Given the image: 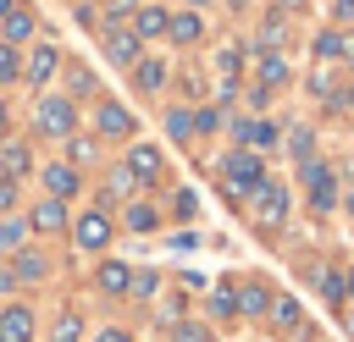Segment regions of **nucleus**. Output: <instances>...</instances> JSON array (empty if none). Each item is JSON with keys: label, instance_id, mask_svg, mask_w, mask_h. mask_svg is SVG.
<instances>
[{"label": "nucleus", "instance_id": "9", "mask_svg": "<svg viewBox=\"0 0 354 342\" xmlns=\"http://www.w3.org/2000/svg\"><path fill=\"white\" fill-rule=\"evenodd\" d=\"M238 138H243L249 154H271L277 138H282V127H277V121H249V127H238Z\"/></svg>", "mask_w": 354, "mask_h": 342}, {"label": "nucleus", "instance_id": "45", "mask_svg": "<svg viewBox=\"0 0 354 342\" xmlns=\"http://www.w3.org/2000/svg\"><path fill=\"white\" fill-rule=\"evenodd\" d=\"M11 11H17V0H0V22H6V17H11Z\"/></svg>", "mask_w": 354, "mask_h": 342}, {"label": "nucleus", "instance_id": "22", "mask_svg": "<svg viewBox=\"0 0 354 342\" xmlns=\"http://www.w3.org/2000/svg\"><path fill=\"white\" fill-rule=\"evenodd\" d=\"M271 314H277V325L293 336V331H304V309L293 303V298H271Z\"/></svg>", "mask_w": 354, "mask_h": 342}, {"label": "nucleus", "instance_id": "11", "mask_svg": "<svg viewBox=\"0 0 354 342\" xmlns=\"http://www.w3.org/2000/svg\"><path fill=\"white\" fill-rule=\"evenodd\" d=\"M266 309H271V287H266V281H243V287H238V314H243V320H260Z\"/></svg>", "mask_w": 354, "mask_h": 342}, {"label": "nucleus", "instance_id": "13", "mask_svg": "<svg viewBox=\"0 0 354 342\" xmlns=\"http://www.w3.org/2000/svg\"><path fill=\"white\" fill-rule=\"evenodd\" d=\"M94 287H100V292H111V298H122V292H133V270H127V265H116V259H105V265H100V276H94Z\"/></svg>", "mask_w": 354, "mask_h": 342}, {"label": "nucleus", "instance_id": "20", "mask_svg": "<svg viewBox=\"0 0 354 342\" xmlns=\"http://www.w3.org/2000/svg\"><path fill=\"white\" fill-rule=\"evenodd\" d=\"M282 77H288V61H282L277 50H266V55H260V66H254V83H260V88H277Z\"/></svg>", "mask_w": 354, "mask_h": 342}, {"label": "nucleus", "instance_id": "41", "mask_svg": "<svg viewBox=\"0 0 354 342\" xmlns=\"http://www.w3.org/2000/svg\"><path fill=\"white\" fill-rule=\"evenodd\" d=\"M11 287H17V270H11V265H0V292H11Z\"/></svg>", "mask_w": 354, "mask_h": 342}, {"label": "nucleus", "instance_id": "40", "mask_svg": "<svg viewBox=\"0 0 354 342\" xmlns=\"http://www.w3.org/2000/svg\"><path fill=\"white\" fill-rule=\"evenodd\" d=\"M332 17H337V22H354V0H337V6H332Z\"/></svg>", "mask_w": 354, "mask_h": 342}, {"label": "nucleus", "instance_id": "43", "mask_svg": "<svg viewBox=\"0 0 354 342\" xmlns=\"http://www.w3.org/2000/svg\"><path fill=\"white\" fill-rule=\"evenodd\" d=\"M277 11H304V0H277Z\"/></svg>", "mask_w": 354, "mask_h": 342}, {"label": "nucleus", "instance_id": "36", "mask_svg": "<svg viewBox=\"0 0 354 342\" xmlns=\"http://www.w3.org/2000/svg\"><path fill=\"white\" fill-rule=\"evenodd\" d=\"M77 331H83V325H77V314H61V325H55V342H77Z\"/></svg>", "mask_w": 354, "mask_h": 342}, {"label": "nucleus", "instance_id": "35", "mask_svg": "<svg viewBox=\"0 0 354 342\" xmlns=\"http://www.w3.org/2000/svg\"><path fill=\"white\" fill-rule=\"evenodd\" d=\"M216 127H221V110H216V105H210V110H199V116H194V132H216Z\"/></svg>", "mask_w": 354, "mask_h": 342}, {"label": "nucleus", "instance_id": "44", "mask_svg": "<svg viewBox=\"0 0 354 342\" xmlns=\"http://www.w3.org/2000/svg\"><path fill=\"white\" fill-rule=\"evenodd\" d=\"M343 292H348V303H354V270H343Z\"/></svg>", "mask_w": 354, "mask_h": 342}, {"label": "nucleus", "instance_id": "12", "mask_svg": "<svg viewBox=\"0 0 354 342\" xmlns=\"http://www.w3.org/2000/svg\"><path fill=\"white\" fill-rule=\"evenodd\" d=\"M166 28H171L166 6H138V11H133V33H138V39H160Z\"/></svg>", "mask_w": 354, "mask_h": 342}, {"label": "nucleus", "instance_id": "27", "mask_svg": "<svg viewBox=\"0 0 354 342\" xmlns=\"http://www.w3.org/2000/svg\"><path fill=\"white\" fill-rule=\"evenodd\" d=\"M321 298H326L332 309L348 303V292H343V270H321Z\"/></svg>", "mask_w": 354, "mask_h": 342}, {"label": "nucleus", "instance_id": "38", "mask_svg": "<svg viewBox=\"0 0 354 342\" xmlns=\"http://www.w3.org/2000/svg\"><path fill=\"white\" fill-rule=\"evenodd\" d=\"M94 342H133V331H122V325H105Z\"/></svg>", "mask_w": 354, "mask_h": 342}, {"label": "nucleus", "instance_id": "42", "mask_svg": "<svg viewBox=\"0 0 354 342\" xmlns=\"http://www.w3.org/2000/svg\"><path fill=\"white\" fill-rule=\"evenodd\" d=\"M337 105H343V110H354V83H348V88L337 94Z\"/></svg>", "mask_w": 354, "mask_h": 342}, {"label": "nucleus", "instance_id": "2", "mask_svg": "<svg viewBox=\"0 0 354 342\" xmlns=\"http://www.w3.org/2000/svg\"><path fill=\"white\" fill-rule=\"evenodd\" d=\"M221 182H232V193H254V188L266 182V160L249 154V149H238V154L221 160Z\"/></svg>", "mask_w": 354, "mask_h": 342}, {"label": "nucleus", "instance_id": "49", "mask_svg": "<svg viewBox=\"0 0 354 342\" xmlns=\"http://www.w3.org/2000/svg\"><path fill=\"white\" fill-rule=\"evenodd\" d=\"M348 215H354V199H348Z\"/></svg>", "mask_w": 354, "mask_h": 342}, {"label": "nucleus", "instance_id": "48", "mask_svg": "<svg viewBox=\"0 0 354 342\" xmlns=\"http://www.w3.org/2000/svg\"><path fill=\"white\" fill-rule=\"evenodd\" d=\"M188 6H205V0H188Z\"/></svg>", "mask_w": 354, "mask_h": 342}, {"label": "nucleus", "instance_id": "29", "mask_svg": "<svg viewBox=\"0 0 354 342\" xmlns=\"http://www.w3.org/2000/svg\"><path fill=\"white\" fill-rule=\"evenodd\" d=\"M28 33H33V17H28V11H11V17H6V33H0V39H6V44H17V39H28Z\"/></svg>", "mask_w": 354, "mask_h": 342}, {"label": "nucleus", "instance_id": "4", "mask_svg": "<svg viewBox=\"0 0 354 342\" xmlns=\"http://www.w3.org/2000/svg\"><path fill=\"white\" fill-rule=\"evenodd\" d=\"M105 55H111V66H127V72H133V66L144 61V39H138L133 28H111V33H105Z\"/></svg>", "mask_w": 354, "mask_h": 342}, {"label": "nucleus", "instance_id": "16", "mask_svg": "<svg viewBox=\"0 0 354 342\" xmlns=\"http://www.w3.org/2000/svg\"><path fill=\"white\" fill-rule=\"evenodd\" d=\"M44 193L50 199H72L77 193V165H44Z\"/></svg>", "mask_w": 354, "mask_h": 342}, {"label": "nucleus", "instance_id": "30", "mask_svg": "<svg viewBox=\"0 0 354 342\" xmlns=\"http://www.w3.org/2000/svg\"><path fill=\"white\" fill-rule=\"evenodd\" d=\"M288 149L299 154V165H304V160H315V138H310V127H293V132H288Z\"/></svg>", "mask_w": 354, "mask_h": 342}, {"label": "nucleus", "instance_id": "39", "mask_svg": "<svg viewBox=\"0 0 354 342\" xmlns=\"http://www.w3.org/2000/svg\"><path fill=\"white\" fill-rule=\"evenodd\" d=\"M11 199H17V182H11V177H6V171H0V210H6V204H11Z\"/></svg>", "mask_w": 354, "mask_h": 342}, {"label": "nucleus", "instance_id": "25", "mask_svg": "<svg viewBox=\"0 0 354 342\" xmlns=\"http://www.w3.org/2000/svg\"><path fill=\"white\" fill-rule=\"evenodd\" d=\"M171 342H216L205 320H171Z\"/></svg>", "mask_w": 354, "mask_h": 342}, {"label": "nucleus", "instance_id": "10", "mask_svg": "<svg viewBox=\"0 0 354 342\" xmlns=\"http://www.w3.org/2000/svg\"><path fill=\"white\" fill-rule=\"evenodd\" d=\"M127 171H133V182H155L160 177V149L155 143H133L127 149Z\"/></svg>", "mask_w": 354, "mask_h": 342}, {"label": "nucleus", "instance_id": "6", "mask_svg": "<svg viewBox=\"0 0 354 342\" xmlns=\"http://www.w3.org/2000/svg\"><path fill=\"white\" fill-rule=\"evenodd\" d=\"M72 243H77L83 254H100V248L111 243V221H105V215H77V221H72Z\"/></svg>", "mask_w": 354, "mask_h": 342}, {"label": "nucleus", "instance_id": "18", "mask_svg": "<svg viewBox=\"0 0 354 342\" xmlns=\"http://www.w3.org/2000/svg\"><path fill=\"white\" fill-rule=\"evenodd\" d=\"M11 270H17V281H44V276H50V259H44L39 248H17V265H11Z\"/></svg>", "mask_w": 354, "mask_h": 342}, {"label": "nucleus", "instance_id": "37", "mask_svg": "<svg viewBox=\"0 0 354 342\" xmlns=\"http://www.w3.org/2000/svg\"><path fill=\"white\" fill-rule=\"evenodd\" d=\"M66 154H72V165H77V160H88V154H94V143H88V138H72V143H66Z\"/></svg>", "mask_w": 354, "mask_h": 342}, {"label": "nucleus", "instance_id": "32", "mask_svg": "<svg viewBox=\"0 0 354 342\" xmlns=\"http://www.w3.org/2000/svg\"><path fill=\"white\" fill-rule=\"evenodd\" d=\"M127 232H155V210L149 204H127Z\"/></svg>", "mask_w": 354, "mask_h": 342}, {"label": "nucleus", "instance_id": "33", "mask_svg": "<svg viewBox=\"0 0 354 342\" xmlns=\"http://www.w3.org/2000/svg\"><path fill=\"white\" fill-rule=\"evenodd\" d=\"M216 72H221V83H238V72H243L238 50H221V55H216Z\"/></svg>", "mask_w": 354, "mask_h": 342}, {"label": "nucleus", "instance_id": "1", "mask_svg": "<svg viewBox=\"0 0 354 342\" xmlns=\"http://www.w3.org/2000/svg\"><path fill=\"white\" fill-rule=\"evenodd\" d=\"M249 199H254V226H260V232H277V226L288 221V188H282V182L266 177Z\"/></svg>", "mask_w": 354, "mask_h": 342}, {"label": "nucleus", "instance_id": "26", "mask_svg": "<svg viewBox=\"0 0 354 342\" xmlns=\"http://www.w3.org/2000/svg\"><path fill=\"white\" fill-rule=\"evenodd\" d=\"M166 132H171L177 143H188V138H194V116H188L183 105H171V110H166Z\"/></svg>", "mask_w": 354, "mask_h": 342}, {"label": "nucleus", "instance_id": "47", "mask_svg": "<svg viewBox=\"0 0 354 342\" xmlns=\"http://www.w3.org/2000/svg\"><path fill=\"white\" fill-rule=\"evenodd\" d=\"M0 121H6V99H0Z\"/></svg>", "mask_w": 354, "mask_h": 342}, {"label": "nucleus", "instance_id": "23", "mask_svg": "<svg viewBox=\"0 0 354 342\" xmlns=\"http://www.w3.org/2000/svg\"><path fill=\"white\" fill-rule=\"evenodd\" d=\"M0 165H6V177H22V171L33 165V154H28V143H6V149H0Z\"/></svg>", "mask_w": 354, "mask_h": 342}, {"label": "nucleus", "instance_id": "14", "mask_svg": "<svg viewBox=\"0 0 354 342\" xmlns=\"http://www.w3.org/2000/svg\"><path fill=\"white\" fill-rule=\"evenodd\" d=\"M315 55H321V61H348V55H354V33H337V28L315 33Z\"/></svg>", "mask_w": 354, "mask_h": 342}, {"label": "nucleus", "instance_id": "15", "mask_svg": "<svg viewBox=\"0 0 354 342\" xmlns=\"http://www.w3.org/2000/svg\"><path fill=\"white\" fill-rule=\"evenodd\" d=\"M100 132H105V138H133V116H127L116 99H105V105H100Z\"/></svg>", "mask_w": 354, "mask_h": 342}, {"label": "nucleus", "instance_id": "5", "mask_svg": "<svg viewBox=\"0 0 354 342\" xmlns=\"http://www.w3.org/2000/svg\"><path fill=\"white\" fill-rule=\"evenodd\" d=\"M299 182L310 188V204H315V210H332L337 193H332V171H326L321 160H304V165H299Z\"/></svg>", "mask_w": 354, "mask_h": 342}, {"label": "nucleus", "instance_id": "3", "mask_svg": "<svg viewBox=\"0 0 354 342\" xmlns=\"http://www.w3.org/2000/svg\"><path fill=\"white\" fill-rule=\"evenodd\" d=\"M33 121H39V132H50V138H66V132H72V121H77V110H72V99H61V94H44V99H39V110H33Z\"/></svg>", "mask_w": 354, "mask_h": 342}, {"label": "nucleus", "instance_id": "8", "mask_svg": "<svg viewBox=\"0 0 354 342\" xmlns=\"http://www.w3.org/2000/svg\"><path fill=\"white\" fill-rule=\"evenodd\" d=\"M55 66H61V50H55V44H39V50L22 61V77H28L33 88H44V83L55 77Z\"/></svg>", "mask_w": 354, "mask_h": 342}, {"label": "nucleus", "instance_id": "46", "mask_svg": "<svg viewBox=\"0 0 354 342\" xmlns=\"http://www.w3.org/2000/svg\"><path fill=\"white\" fill-rule=\"evenodd\" d=\"M288 342H315V331H293V336H288Z\"/></svg>", "mask_w": 354, "mask_h": 342}, {"label": "nucleus", "instance_id": "24", "mask_svg": "<svg viewBox=\"0 0 354 342\" xmlns=\"http://www.w3.org/2000/svg\"><path fill=\"white\" fill-rule=\"evenodd\" d=\"M28 232H33L28 221H17V215H6V221H0V248H6V254H11V248H22V243H28Z\"/></svg>", "mask_w": 354, "mask_h": 342}, {"label": "nucleus", "instance_id": "28", "mask_svg": "<svg viewBox=\"0 0 354 342\" xmlns=\"http://www.w3.org/2000/svg\"><path fill=\"white\" fill-rule=\"evenodd\" d=\"M133 72H138V88H149V94L166 83V61H138Z\"/></svg>", "mask_w": 354, "mask_h": 342}, {"label": "nucleus", "instance_id": "34", "mask_svg": "<svg viewBox=\"0 0 354 342\" xmlns=\"http://www.w3.org/2000/svg\"><path fill=\"white\" fill-rule=\"evenodd\" d=\"M155 287H160V276H155V270H133V292H138V298H149Z\"/></svg>", "mask_w": 354, "mask_h": 342}, {"label": "nucleus", "instance_id": "21", "mask_svg": "<svg viewBox=\"0 0 354 342\" xmlns=\"http://www.w3.org/2000/svg\"><path fill=\"white\" fill-rule=\"evenodd\" d=\"M210 320H238V287H210Z\"/></svg>", "mask_w": 354, "mask_h": 342}, {"label": "nucleus", "instance_id": "17", "mask_svg": "<svg viewBox=\"0 0 354 342\" xmlns=\"http://www.w3.org/2000/svg\"><path fill=\"white\" fill-rule=\"evenodd\" d=\"M28 226H33V232H61V226H66L61 199H39V204H33V215H28Z\"/></svg>", "mask_w": 354, "mask_h": 342}, {"label": "nucleus", "instance_id": "19", "mask_svg": "<svg viewBox=\"0 0 354 342\" xmlns=\"http://www.w3.org/2000/svg\"><path fill=\"white\" fill-rule=\"evenodd\" d=\"M199 33H205V22H199L194 11H177V17H171V28H166V39H171V44H199Z\"/></svg>", "mask_w": 354, "mask_h": 342}, {"label": "nucleus", "instance_id": "31", "mask_svg": "<svg viewBox=\"0 0 354 342\" xmlns=\"http://www.w3.org/2000/svg\"><path fill=\"white\" fill-rule=\"evenodd\" d=\"M11 77H22V55H17V44L0 39V83H11Z\"/></svg>", "mask_w": 354, "mask_h": 342}, {"label": "nucleus", "instance_id": "7", "mask_svg": "<svg viewBox=\"0 0 354 342\" xmlns=\"http://www.w3.org/2000/svg\"><path fill=\"white\" fill-rule=\"evenodd\" d=\"M33 309L28 303H11V309H0V342H33Z\"/></svg>", "mask_w": 354, "mask_h": 342}]
</instances>
